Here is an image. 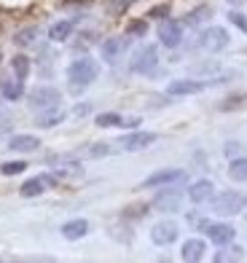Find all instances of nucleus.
Wrapping results in <instances>:
<instances>
[{
  "mask_svg": "<svg viewBox=\"0 0 247 263\" xmlns=\"http://www.w3.org/2000/svg\"><path fill=\"white\" fill-rule=\"evenodd\" d=\"M100 76V65L94 62L91 57H81V59H73L67 67V78L70 83H75V86H89L94 83Z\"/></svg>",
  "mask_w": 247,
  "mask_h": 263,
  "instance_id": "1",
  "label": "nucleus"
},
{
  "mask_svg": "<svg viewBox=\"0 0 247 263\" xmlns=\"http://www.w3.org/2000/svg\"><path fill=\"white\" fill-rule=\"evenodd\" d=\"M159 65V49L156 46H140V49L132 54V62H129V70L137 76H148L154 73Z\"/></svg>",
  "mask_w": 247,
  "mask_h": 263,
  "instance_id": "2",
  "label": "nucleus"
},
{
  "mask_svg": "<svg viewBox=\"0 0 247 263\" xmlns=\"http://www.w3.org/2000/svg\"><path fill=\"white\" fill-rule=\"evenodd\" d=\"M210 204H213V212L215 215H237V212H242V207H244V196L239 194V191H223V194H218V196H213L210 199Z\"/></svg>",
  "mask_w": 247,
  "mask_h": 263,
  "instance_id": "3",
  "label": "nucleus"
},
{
  "mask_svg": "<svg viewBox=\"0 0 247 263\" xmlns=\"http://www.w3.org/2000/svg\"><path fill=\"white\" fill-rule=\"evenodd\" d=\"M62 102V91L54 86H38L27 94V105L32 110H46V107H56Z\"/></svg>",
  "mask_w": 247,
  "mask_h": 263,
  "instance_id": "4",
  "label": "nucleus"
},
{
  "mask_svg": "<svg viewBox=\"0 0 247 263\" xmlns=\"http://www.w3.org/2000/svg\"><path fill=\"white\" fill-rule=\"evenodd\" d=\"M154 207H156L159 212H180V207H183V194H180V188H175V185H161L159 194L154 196Z\"/></svg>",
  "mask_w": 247,
  "mask_h": 263,
  "instance_id": "5",
  "label": "nucleus"
},
{
  "mask_svg": "<svg viewBox=\"0 0 247 263\" xmlns=\"http://www.w3.org/2000/svg\"><path fill=\"white\" fill-rule=\"evenodd\" d=\"M229 46V32L223 27H207L202 35H199V49L204 51H223Z\"/></svg>",
  "mask_w": 247,
  "mask_h": 263,
  "instance_id": "6",
  "label": "nucleus"
},
{
  "mask_svg": "<svg viewBox=\"0 0 247 263\" xmlns=\"http://www.w3.org/2000/svg\"><path fill=\"white\" fill-rule=\"evenodd\" d=\"M159 43L167 46V49H178L183 43V25L175 19H161L159 25Z\"/></svg>",
  "mask_w": 247,
  "mask_h": 263,
  "instance_id": "7",
  "label": "nucleus"
},
{
  "mask_svg": "<svg viewBox=\"0 0 247 263\" xmlns=\"http://www.w3.org/2000/svg\"><path fill=\"white\" fill-rule=\"evenodd\" d=\"M185 180V172L183 170H159L154 175H148L140 188H161V185H178Z\"/></svg>",
  "mask_w": 247,
  "mask_h": 263,
  "instance_id": "8",
  "label": "nucleus"
},
{
  "mask_svg": "<svg viewBox=\"0 0 247 263\" xmlns=\"http://www.w3.org/2000/svg\"><path fill=\"white\" fill-rule=\"evenodd\" d=\"M178 234H180L178 223H172V220H161V223H156L154 229H150V242L159 245V247H169V245L178 242Z\"/></svg>",
  "mask_w": 247,
  "mask_h": 263,
  "instance_id": "9",
  "label": "nucleus"
},
{
  "mask_svg": "<svg viewBox=\"0 0 247 263\" xmlns=\"http://www.w3.org/2000/svg\"><path fill=\"white\" fill-rule=\"evenodd\" d=\"M156 142V135L154 132H132V135H124L121 140H119V145H121V151H129V153H135V151H145L148 145H154Z\"/></svg>",
  "mask_w": 247,
  "mask_h": 263,
  "instance_id": "10",
  "label": "nucleus"
},
{
  "mask_svg": "<svg viewBox=\"0 0 247 263\" xmlns=\"http://www.w3.org/2000/svg\"><path fill=\"white\" fill-rule=\"evenodd\" d=\"M204 231L210 236V242L218 245V247H226L234 242V236H237V231H234V226L229 223H207L204 226Z\"/></svg>",
  "mask_w": 247,
  "mask_h": 263,
  "instance_id": "11",
  "label": "nucleus"
},
{
  "mask_svg": "<svg viewBox=\"0 0 247 263\" xmlns=\"http://www.w3.org/2000/svg\"><path fill=\"white\" fill-rule=\"evenodd\" d=\"M207 83L204 81H191V78H180V81H172L167 86V94L169 97H191V94H199L204 91Z\"/></svg>",
  "mask_w": 247,
  "mask_h": 263,
  "instance_id": "12",
  "label": "nucleus"
},
{
  "mask_svg": "<svg viewBox=\"0 0 247 263\" xmlns=\"http://www.w3.org/2000/svg\"><path fill=\"white\" fill-rule=\"evenodd\" d=\"M215 196V185L213 180H196L191 188H188V199L194 201V204H207L210 199Z\"/></svg>",
  "mask_w": 247,
  "mask_h": 263,
  "instance_id": "13",
  "label": "nucleus"
},
{
  "mask_svg": "<svg viewBox=\"0 0 247 263\" xmlns=\"http://www.w3.org/2000/svg\"><path fill=\"white\" fill-rule=\"evenodd\" d=\"M204 253H207V242H204V239H185L183 247H180V258L188 260V263L202 260Z\"/></svg>",
  "mask_w": 247,
  "mask_h": 263,
  "instance_id": "14",
  "label": "nucleus"
},
{
  "mask_svg": "<svg viewBox=\"0 0 247 263\" xmlns=\"http://www.w3.org/2000/svg\"><path fill=\"white\" fill-rule=\"evenodd\" d=\"M8 148L14 153H35L41 148V140L35 135H14L8 140Z\"/></svg>",
  "mask_w": 247,
  "mask_h": 263,
  "instance_id": "15",
  "label": "nucleus"
},
{
  "mask_svg": "<svg viewBox=\"0 0 247 263\" xmlns=\"http://www.w3.org/2000/svg\"><path fill=\"white\" fill-rule=\"evenodd\" d=\"M86 234H89V220H84V218L67 220L62 226V236L67 239V242H78V239H84Z\"/></svg>",
  "mask_w": 247,
  "mask_h": 263,
  "instance_id": "16",
  "label": "nucleus"
},
{
  "mask_svg": "<svg viewBox=\"0 0 247 263\" xmlns=\"http://www.w3.org/2000/svg\"><path fill=\"white\" fill-rule=\"evenodd\" d=\"M62 121H65V110H60V105H56V107H46V110H41L38 118H35V126L51 129V126L62 124Z\"/></svg>",
  "mask_w": 247,
  "mask_h": 263,
  "instance_id": "17",
  "label": "nucleus"
},
{
  "mask_svg": "<svg viewBox=\"0 0 247 263\" xmlns=\"http://www.w3.org/2000/svg\"><path fill=\"white\" fill-rule=\"evenodd\" d=\"M46 188H49V185H46L43 175H38V177H30V180H25V183H22L19 194L25 196V199H35V196H41Z\"/></svg>",
  "mask_w": 247,
  "mask_h": 263,
  "instance_id": "18",
  "label": "nucleus"
},
{
  "mask_svg": "<svg viewBox=\"0 0 247 263\" xmlns=\"http://www.w3.org/2000/svg\"><path fill=\"white\" fill-rule=\"evenodd\" d=\"M124 49H126V38H108V41L102 43V59L116 62V59L121 57Z\"/></svg>",
  "mask_w": 247,
  "mask_h": 263,
  "instance_id": "19",
  "label": "nucleus"
},
{
  "mask_svg": "<svg viewBox=\"0 0 247 263\" xmlns=\"http://www.w3.org/2000/svg\"><path fill=\"white\" fill-rule=\"evenodd\" d=\"M73 22H67V19H62V22H54V25L49 27V38L54 41V43H65L70 35H73Z\"/></svg>",
  "mask_w": 247,
  "mask_h": 263,
  "instance_id": "20",
  "label": "nucleus"
},
{
  "mask_svg": "<svg viewBox=\"0 0 247 263\" xmlns=\"http://www.w3.org/2000/svg\"><path fill=\"white\" fill-rule=\"evenodd\" d=\"M229 177L234 183H247V156H239L229 164Z\"/></svg>",
  "mask_w": 247,
  "mask_h": 263,
  "instance_id": "21",
  "label": "nucleus"
},
{
  "mask_svg": "<svg viewBox=\"0 0 247 263\" xmlns=\"http://www.w3.org/2000/svg\"><path fill=\"white\" fill-rule=\"evenodd\" d=\"M11 70H14V76L19 81H27V76H30V57L16 54L14 59H11Z\"/></svg>",
  "mask_w": 247,
  "mask_h": 263,
  "instance_id": "22",
  "label": "nucleus"
},
{
  "mask_svg": "<svg viewBox=\"0 0 247 263\" xmlns=\"http://www.w3.org/2000/svg\"><path fill=\"white\" fill-rule=\"evenodd\" d=\"M247 105V94H231V97H226L220 105H218V110L220 113H231V110H239V107Z\"/></svg>",
  "mask_w": 247,
  "mask_h": 263,
  "instance_id": "23",
  "label": "nucleus"
},
{
  "mask_svg": "<svg viewBox=\"0 0 247 263\" xmlns=\"http://www.w3.org/2000/svg\"><path fill=\"white\" fill-rule=\"evenodd\" d=\"M35 38H38V27H25V30H19L14 35V43L19 46V49H27V46L35 43Z\"/></svg>",
  "mask_w": 247,
  "mask_h": 263,
  "instance_id": "24",
  "label": "nucleus"
},
{
  "mask_svg": "<svg viewBox=\"0 0 247 263\" xmlns=\"http://www.w3.org/2000/svg\"><path fill=\"white\" fill-rule=\"evenodd\" d=\"M0 94L8 100V102H14V100H19L22 97V81L16 78V81H6V83H0Z\"/></svg>",
  "mask_w": 247,
  "mask_h": 263,
  "instance_id": "25",
  "label": "nucleus"
},
{
  "mask_svg": "<svg viewBox=\"0 0 247 263\" xmlns=\"http://www.w3.org/2000/svg\"><path fill=\"white\" fill-rule=\"evenodd\" d=\"M210 14H213V8H210V6H199V8H194L191 14L185 16V25L196 27V25H202L204 19H210Z\"/></svg>",
  "mask_w": 247,
  "mask_h": 263,
  "instance_id": "26",
  "label": "nucleus"
},
{
  "mask_svg": "<svg viewBox=\"0 0 247 263\" xmlns=\"http://www.w3.org/2000/svg\"><path fill=\"white\" fill-rule=\"evenodd\" d=\"M121 121H124V116H119V113H100L97 118H94V124L102 126V129H108V126H121Z\"/></svg>",
  "mask_w": 247,
  "mask_h": 263,
  "instance_id": "27",
  "label": "nucleus"
},
{
  "mask_svg": "<svg viewBox=\"0 0 247 263\" xmlns=\"http://www.w3.org/2000/svg\"><path fill=\"white\" fill-rule=\"evenodd\" d=\"M145 32H148V22L145 19H135V22H129V25H126V35H129V38H143Z\"/></svg>",
  "mask_w": 247,
  "mask_h": 263,
  "instance_id": "28",
  "label": "nucleus"
},
{
  "mask_svg": "<svg viewBox=\"0 0 247 263\" xmlns=\"http://www.w3.org/2000/svg\"><path fill=\"white\" fill-rule=\"evenodd\" d=\"M27 170V164L25 161H6V164H0V172L8 175V177H14V175H22Z\"/></svg>",
  "mask_w": 247,
  "mask_h": 263,
  "instance_id": "29",
  "label": "nucleus"
},
{
  "mask_svg": "<svg viewBox=\"0 0 247 263\" xmlns=\"http://www.w3.org/2000/svg\"><path fill=\"white\" fill-rule=\"evenodd\" d=\"M244 258V250L242 247H231V250H220V253H215V260H242Z\"/></svg>",
  "mask_w": 247,
  "mask_h": 263,
  "instance_id": "30",
  "label": "nucleus"
},
{
  "mask_svg": "<svg viewBox=\"0 0 247 263\" xmlns=\"http://www.w3.org/2000/svg\"><path fill=\"white\" fill-rule=\"evenodd\" d=\"M110 151H113V148L108 145V142H97V145L89 148V156H91V159H100V156H108Z\"/></svg>",
  "mask_w": 247,
  "mask_h": 263,
  "instance_id": "31",
  "label": "nucleus"
},
{
  "mask_svg": "<svg viewBox=\"0 0 247 263\" xmlns=\"http://www.w3.org/2000/svg\"><path fill=\"white\" fill-rule=\"evenodd\" d=\"M229 22H231L234 27H239L242 32H247V16L239 14V11H231V14H229Z\"/></svg>",
  "mask_w": 247,
  "mask_h": 263,
  "instance_id": "32",
  "label": "nucleus"
},
{
  "mask_svg": "<svg viewBox=\"0 0 247 263\" xmlns=\"http://www.w3.org/2000/svg\"><path fill=\"white\" fill-rule=\"evenodd\" d=\"M167 14H169V3L154 6V8L148 11V16H150V19H167Z\"/></svg>",
  "mask_w": 247,
  "mask_h": 263,
  "instance_id": "33",
  "label": "nucleus"
},
{
  "mask_svg": "<svg viewBox=\"0 0 247 263\" xmlns=\"http://www.w3.org/2000/svg\"><path fill=\"white\" fill-rule=\"evenodd\" d=\"M132 212H126V218H145V212H148V207L145 204H137V207H129Z\"/></svg>",
  "mask_w": 247,
  "mask_h": 263,
  "instance_id": "34",
  "label": "nucleus"
},
{
  "mask_svg": "<svg viewBox=\"0 0 247 263\" xmlns=\"http://www.w3.org/2000/svg\"><path fill=\"white\" fill-rule=\"evenodd\" d=\"M11 126H14V124H11V116H0V135H6V132L11 129Z\"/></svg>",
  "mask_w": 247,
  "mask_h": 263,
  "instance_id": "35",
  "label": "nucleus"
},
{
  "mask_svg": "<svg viewBox=\"0 0 247 263\" xmlns=\"http://www.w3.org/2000/svg\"><path fill=\"white\" fill-rule=\"evenodd\" d=\"M121 126H124V129H137V126H140V118H124Z\"/></svg>",
  "mask_w": 247,
  "mask_h": 263,
  "instance_id": "36",
  "label": "nucleus"
},
{
  "mask_svg": "<svg viewBox=\"0 0 247 263\" xmlns=\"http://www.w3.org/2000/svg\"><path fill=\"white\" fill-rule=\"evenodd\" d=\"M226 153H229V156H234V153H239V142H229V145H226Z\"/></svg>",
  "mask_w": 247,
  "mask_h": 263,
  "instance_id": "37",
  "label": "nucleus"
},
{
  "mask_svg": "<svg viewBox=\"0 0 247 263\" xmlns=\"http://www.w3.org/2000/svg\"><path fill=\"white\" fill-rule=\"evenodd\" d=\"M229 3H231V6H237V3H242V0H229Z\"/></svg>",
  "mask_w": 247,
  "mask_h": 263,
  "instance_id": "38",
  "label": "nucleus"
},
{
  "mask_svg": "<svg viewBox=\"0 0 247 263\" xmlns=\"http://www.w3.org/2000/svg\"><path fill=\"white\" fill-rule=\"evenodd\" d=\"M244 207H247V196H244Z\"/></svg>",
  "mask_w": 247,
  "mask_h": 263,
  "instance_id": "39",
  "label": "nucleus"
}]
</instances>
